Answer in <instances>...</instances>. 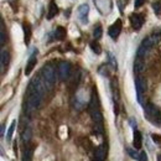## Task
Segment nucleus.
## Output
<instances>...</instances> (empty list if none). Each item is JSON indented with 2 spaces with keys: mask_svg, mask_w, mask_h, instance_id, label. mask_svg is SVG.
<instances>
[{
  "mask_svg": "<svg viewBox=\"0 0 161 161\" xmlns=\"http://www.w3.org/2000/svg\"><path fill=\"white\" fill-rule=\"evenodd\" d=\"M158 161H161V154L159 155V156H158Z\"/></svg>",
  "mask_w": 161,
  "mask_h": 161,
  "instance_id": "34",
  "label": "nucleus"
},
{
  "mask_svg": "<svg viewBox=\"0 0 161 161\" xmlns=\"http://www.w3.org/2000/svg\"><path fill=\"white\" fill-rule=\"evenodd\" d=\"M144 69H145V63H144L142 58L136 57V60L134 62V72L135 73H141V72H144Z\"/></svg>",
  "mask_w": 161,
  "mask_h": 161,
  "instance_id": "13",
  "label": "nucleus"
},
{
  "mask_svg": "<svg viewBox=\"0 0 161 161\" xmlns=\"http://www.w3.org/2000/svg\"><path fill=\"white\" fill-rule=\"evenodd\" d=\"M139 160L140 161H147V155L145 151H141L140 155H139Z\"/></svg>",
  "mask_w": 161,
  "mask_h": 161,
  "instance_id": "30",
  "label": "nucleus"
},
{
  "mask_svg": "<svg viewBox=\"0 0 161 161\" xmlns=\"http://www.w3.org/2000/svg\"><path fill=\"white\" fill-rule=\"evenodd\" d=\"M8 62H9V53H8V51L3 50L1 51V68H4L8 64Z\"/></svg>",
  "mask_w": 161,
  "mask_h": 161,
  "instance_id": "21",
  "label": "nucleus"
},
{
  "mask_svg": "<svg viewBox=\"0 0 161 161\" xmlns=\"http://www.w3.org/2000/svg\"><path fill=\"white\" fill-rule=\"evenodd\" d=\"M153 9L158 15H161V1H155L153 4Z\"/></svg>",
  "mask_w": 161,
  "mask_h": 161,
  "instance_id": "25",
  "label": "nucleus"
},
{
  "mask_svg": "<svg viewBox=\"0 0 161 161\" xmlns=\"http://www.w3.org/2000/svg\"><path fill=\"white\" fill-rule=\"evenodd\" d=\"M130 123H131V126H136V121H134V119H130Z\"/></svg>",
  "mask_w": 161,
  "mask_h": 161,
  "instance_id": "32",
  "label": "nucleus"
},
{
  "mask_svg": "<svg viewBox=\"0 0 161 161\" xmlns=\"http://www.w3.org/2000/svg\"><path fill=\"white\" fill-rule=\"evenodd\" d=\"M32 154H34V147H26L24 151V156L22 160L24 161H31L32 160Z\"/></svg>",
  "mask_w": 161,
  "mask_h": 161,
  "instance_id": "18",
  "label": "nucleus"
},
{
  "mask_svg": "<svg viewBox=\"0 0 161 161\" xmlns=\"http://www.w3.org/2000/svg\"><path fill=\"white\" fill-rule=\"evenodd\" d=\"M135 87H136V92H138V98L141 102V96L146 91V80L141 77L135 78Z\"/></svg>",
  "mask_w": 161,
  "mask_h": 161,
  "instance_id": "7",
  "label": "nucleus"
},
{
  "mask_svg": "<svg viewBox=\"0 0 161 161\" xmlns=\"http://www.w3.org/2000/svg\"><path fill=\"white\" fill-rule=\"evenodd\" d=\"M128 154L133 158V159H139V155L135 153V150H133V149H128Z\"/></svg>",
  "mask_w": 161,
  "mask_h": 161,
  "instance_id": "29",
  "label": "nucleus"
},
{
  "mask_svg": "<svg viewBox=\"0 0 161 161\" xmlns=\"http://www.w3.org/2000/svg\"><path fill=\"white\" fill-rule=\"evenodd\" d=\"M94 161H99V160H94Z\"/></svg>",
  "mask_w": 161,
  "mask_h": 161,
  "instance_id": "35",
  "label": "nucleus"
},
{
  "mask_svg": "<svg viewBox=\"0 0 161 161\" xmlns=\"http://www.w3.org/2000/svg\"><path fill=\"white\" fill-rule=\"evenodd\" d=\"M91 117H92V120L94 121L96 124H103V114L101 113L99 109L91 110Z\"/></svg>",
  "mask_w": 161,
  "mask_h": 161,
  "instance_id": "10",
  "label": "nucleus"
},
{
  "mask_svg": "<svg viewBox=\"0 0 161 161\" xmlns=\"http://www.w3.org/2000/svg\"><path fill=\"white\" fill-rule=\"evenodd\" d=\"M42 96L40 93L35 92V91H29V96H27V102H26V110L27 113H32L35 112L41 104Z\"/></svg>",
  "mask_w": 161,
  "mask_h": 161,
  "instance_id": "1",
  "label": "nucleus"
},
{
  "mask_svg": "<svg viewBox=\"0 0 161 161\" xmlns=\"http://www.w3.org/2000/svg\"><path fill=\"white\" fill-rule=\"evenodd\" d=\"M41 77L45 80L47 89H51V88L53 87V84H55V80H56L55 71H53L52 66H50V64L43 66L42 69H41Z\"/></svg>",
  "mask_w": 161,
  "mask_h": 161,
  "instance_id": "2",
  "label": "nucleus"
},
{
  "mask_svg": "<svg viewBox=\"0 0 161 161\" xmlns=\"http://www.w3.org/2000/svg\"><path fill=\"white\" fill-rule=\"evenodd\" d=\"M22 29H24V40L26 43L30 42V39H31V27L27 22H24L22 25Z\"/></svg>",
  "mask_w": 161,
  "mask_h": 161,
  "instance_id": "16",
  "label": "nucleus"
},
{
  "mask_svg": "<svg viewBox=\"0 0 161 161\" xmlns=\"http://www.w3.org/2000/svg\"><path fill=\"white\" fill-rule=\"evenodd\" d=\"M36 53H37V51H35V52L31 55L30 60H29L27 64H26V68H25V75H26V76H29V75L32 72L34 67L36 66V62H37V58H36Z\"/></svg>",
  "mask_w": 161,
  "mask_h": 161,
  "instance_id": "9",
  "label": "nucleus"
},
{
  "mask_svg": "<svg viewBox=\"0 0 161 161\" xmlns=\"http://www.w3.org/2000/svg\"><path fill=\"white\" fill-rule=\"evenodd\" d=\"M141 144H142V136H141V133L135 130L134 131V139H133V145H134V149H140Z\"/></svg>",
  "mask_w": 161,
  "mask_h": 161,
  "instance_id": "14",
  "label": "nucleus"
},
{
  "mask_svg": "<svg viewBox=\"0 0 161 161\" xmlns=\"http://www.w3.org/2000/svg\"><path fill=\"white\" fill-rule=\"evenodd\" d=\"M31 136H32V129L30 126H26L24 130H22V134H21V140L22 142L27 144L29 141L31 140Z\"/></svg>",
  "mask_w": 161,
  "mask_h": 161,
  "instance_id": "12",
  "label": "nucleus"
},
{
  "mask_svg": "<svg viewBox=\"0 0 161 161\" xmlns=\"http://www.w3.org/2000/svg\"><path fill=\"white\" fill-rule=\"evenodd\" d=\"M91 48H92V51L96 53V55H101L102 53V48H101V45L97 42V41H92L91 42Z\"/></svg>",
  "mask_w": 161,
  "mask_h": 161,
  "instance_id": "20",
  "label": "nucleus"
},
{
  "mask_svg": "<svg viewBox=\"0 0 161 161\" xmlns=\"http://www.w3.org/2000/svg\"><path fill=\"white\" fill-rule=\"evenodd\" d=\"M15 126H16V120L13 121V123L10 124V126H9V130H8V134H6V139H8L9 141L11 140V138H13V134H14Z\"/></svg>",
  "mask_w": 161,
  "mask_h": 161,
  "instance_id": "22",
  "label": "nucleus"
},
{
  "mask_svg": "<svg viewBox=\"0 0 161 161\" xmlns=\"http://www.w3.org/2000/svg\"><path fill=\"white\" fill-rule=\"evenodd\" d=\"M71 72V67L68 62H61L58 64V76H60L61 80H66L69 76Z\"/></svg>",
  "mask_w": 161,
  "mask_h": 161,
  "instance_id": "5",
  "label": "nucleus"
},
{
  "mask_svg": "<svg viewBox=\"0 0 161 161\" xmlns=\"http://www.w3.org/2000/svg\"><path fill=\"white\" fill-rule=\"evenodd\" d=\"M145 114H146V117H147L150 120H158V119L160 118V112H159V109H158L154 104H151V103H149V104L145 107Z\"/></svg>",
  "mask_w": 161,
  "mask_h": 161,
  "instance_id": "4",
  "label": "nucleus"
},
{
  "mask_svg": "<svg viewBox=\"0 0 161 161\" xmlns=\"http://www.w3.org/2000/svg\"><path fill=\"white\" fill-rule=\"evenodd\" d=\"M55 36L57 40H63L66 37V29L62 27V26H58L56 29V32H55Z\"/></svg>",
  "mask_w": 161,
  "mask_h": 161,
  "instance_id": "19",
  "label": "nucleus"
},
{
  "mask_svg": "<svg viewBox=\"0 0 161 161\" xmlns=\"http://www.w3.org/2000/svg\"><path fill=\"white\" fill-rule=\"evenodd\" d=\"M94 131L97 134H103V125L102 124H96L94 125Z\"/></svg>",
  "mask_w": 161,
  "mask_h": 161,
  "instance_id": "28",
  "label": "nucleus"
},
{
  "mask_svg": "<svg viewBox=\"0 0 161 161\" xmlns=\"http://www.w3.org/2000/svg\"><path fill=\"white\" fill-rule=\"evenodd\" d=\"M121 32V20H118L115 21L110 27H109V31H108V34H109V36L113 39V40H115V39H118V36L120 35Z\"/></svg>",
  "mask_w": 161,
  "mask_h": 161,
  "instance_id": "6",
  "label": "nucleus"
},
{
  "mask_svg": "<svg viewBox=\"0 0 161 161\" xmlns=\"http://www.w3.org/2000/svg\"><path fill=\"white\" fill-rule=\"evenodd\" d=\"M57 13H58V8H57L56 3L52 0V1L50 3V6H48V14H47V18H48V19H53L55 15H57Z\"/></svg>",
  "mask_w": 161,
  "mask_h": 161,
  "instance_id": "15",
  "label": "nucleus"
},
{
  "mask_svg": "<svg viewBox=\"0 0 161 161\" xmlns=\"http://www.w3.org/2000/svg\"><path fill=\"white\" fill-rule=\"evenodd\" d=\"M108 57H109V62H110V64H112V67L114 68V69H117V67H118V63H117V60L114 58V56L109 52L108 53Z\"/></svg>",
  "mask_w": 161,
  "mask_h": 161,
  "instance_id": "26",
  "label": "nucleus"
},
{
  "mask_svg": "<svg viewBox=\"0 0 161 161\" xmlns=\"http://www.w3.org/2000/svg\"><path fill=\"white\" fill-rule=\"evenodd\" d=\"M130 22L135 30H140L142 24H144V16L141 14H134L130 16Z\"/></svg>",
  "mask_w": 161,
  "mask_h": 161,
  "instance_id": "8",
  "label": "nucleus"
},
{
  "mask_svg": "<svg viewBox=\"0 0 161 161\" xmlns=\"http://www.w3.org/2000/svg\"><path fill=\"white\" fill-rule=\"evenodd\" d=\"M88 11H89V6L87 4H82L80 8H78V16H80V19L82 21L87 20Z\"/></svg>",
  "mask_w": 161,
  "mask_h": 161,
  "instance_id": "11",
  "label": "nucleus"
},
{
  "mask_svg": "<svg viewBox=\"0 0 161 161\" xmlns=\"http://www.w3.org/2000/svg\"><path fill=\"white\" fill-rule=\"evenodd\" d=\"M144 1H145V0H135V3H134L135 8H140L141 5L144 4Z\"/></svg>",
  "mask_w": 161,
  "mask_h": 161,
  "instance_id": "31",
  "label": "nucleus"
},
{
  "mask_svg": "<svg viewBox=\"0 0 161 161\" xmlns=\"http://www.w3.org/2000/svg\"><path fill=\"white\" fill-rule=\"evenodd\" d=\"M151 138H153V140H154L155 144H158L159 146H161V136L156 135V134H153V135H151Z\"/></svg>",
  "mask_w": 161,
  "mask_h": 161,
  "instance_id": "27",
  "label": "nucleus"
},
{
  "mask_svg": "<svg viewBox=\"0 0 161 161\" xmlns=\"http://www.w3.org/2000/svg\"><path fill=\"white\" fill-rule=\"evenodd\" d=\"M102 35H103V29H102V26H97L96 29H94V31H93V36H94V39L96 40H98V39H101Z\"/></svg>",
  "mask_w": 161,
  "mask_h": 161,
  "instance_id": "24",
  "label": "nucleus"
},
{
  "mask_svg": "<svg viewBox=\"0 0 161 161\" xmlns=\"http://www.w3.org/2000/svg\"><path fill=\"white\" fill-rule=\"evenodd\" d=\"M104 158H105V151L104 149L99 146L96 151H94V160H99V161H104Z\"/></svg>",
  "mask_w": 161,
  "mask_h": 161,
  "instance_id": "17",
  "label": "nucleus"
},
{
  "mask_svg": "<svg viewBox=\"0 0 161 161\" xmlns=\"http://www.w3.org/2000/svg\"><path fill=\"white\" fill-rule=\"evenodd\" d=\"M46 89H47L46 83H45V80H43V78L41 76H37V77L32 78V80L30 82L29 91H35V92L40 93L41 96L43 97V94L46 93Z\"/></svg>",
  "mask_w": 161,
  "mask_h": 161,
  "instance_id": "3",
  "label": "nucleus"
},
{
  "mask_svg": "<svg viewBox=\"0 0 161 161\" xmlns=\"http://www.w3.org/2000/svg\"><path fill=\"white\" fill-rule=\"evenodd\" d=\"M4 130H5V126L1 125V135H4Z\"/></svg>",
  "mask_w": 161,
  "mask_h": 161,
  "instance_id": "33",
  "label": "nucleus"
},
{
  "mask_svg": "<svg viewBox=\"0 0 161 161\" xmlns=\"http://www.w3.org/2000/svg\"><path fill=\"white\" fill-rule=\"evenodd\" d=\"M149 52V48H146V47H144L142 45H140V47L138 48V57H140V58H144L145 56H146V53Z\"/></svg>",
  "mask_w": 161,
  "mask_h": 161,
  "instance_id": "23",
  "label": "nucleus"
}]
</instances>
